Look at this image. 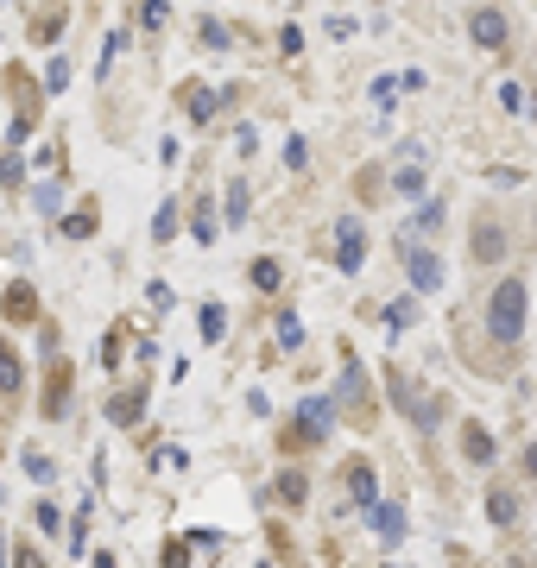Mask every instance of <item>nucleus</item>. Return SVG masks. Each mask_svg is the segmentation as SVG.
Here are the masks:
<instances>
[{"mask_svg": "<svg viewBox=\"0 0 537 568\" xmlns=\"http://www.w3.org/2000/svg\"><path fill=\"white\" fill-rule=\"evenodd\" d=\"M228 222H247V183H228Z\"/></svg>", "mask_w": 537, "mask_h": 568, "instance_id": "2f4dec72", "label": "nucleus"}, {"mask_svg": "<svg viewBox=\"0 0 537 568\" xmlns=\"http://www.w3.org/2000/svg\"><path fill=\"white\" fill-rule=\"evenodd\" d=\"M348 499H354V512H373V506H379V480H373V467H367V461H354V467H348Z\"/></svg>", "mask_w": 537, "mask_h": 568, "instance_id": "f8f14e48", "label": "nucleus"}, {"mask_svg": "<svg viewBox=\"0 0 537 568\" xmlns=\"http://www.w3.org/2000/svg\"><path fill=\"white\" fill-rule=\"evenodd\" d=\"M468 32H475L481 51H506V38H512V26H506L500 7H475V13H468Z\"/></svg>", "mask_w": 537, "mask_h": 568, "instance_id": "39448f33", "label": "nucleus"}, {"mask_svg": "<svg viewBox=\"0 0 537 568\" xmlns=\"http://www.w3.org/2000/svg\"><path fill=\"white\" fill-rule=\"evenodd\" d=\"M329 423H335V398H304L297 417L279 430V449H285V455H310V449H322Z\"/></svg>", "mask_w": 537, "mask_h": 568, "instance_id": "f257e3e1", "label": "nucleus"}, {"mask_svg": "<svg viewBox=\"0 0 537 568\" xmlns=\"http://www.w3.org/2000/svg\"><path fill=\"white\" fill-rule=\"evenodd\" d=\"M38 410L57 423V417H70V361H51V373H45V398H38Z\"/></svg>", "mask_w": 537, "mask_h": 568, "instance_id": "423d86ee", "label": "nucleus"}, {"mask_svg": "<svg viewBox=\"0 0 537 568\" xmlns=\"http://www.w3.org/2000/svg\"><path fill=\"white\" fill-rule=\"evenodd\" d=\"M102 228V208L95 202H83V208H70V215H63V234H70V240H89Z\"/></svg>", "mask_w": 537, "mask_h": 568, "instance_id": "dca6fc26", "label": "nucleus"}, {"mask_svg": "<svg viewBox=\"0 0 537 568\" xmlns=\"http://www.w3.org/2000/svg\"><path fill=\"white\" fill-rule=\"evenodd\" d=\"M13 568H45V556L32 543H13Z\"/></svg>", "mask_w": 537, "mask_h": 568, "instance_id": "c9c22d12", "label": "nucleus"}, {"mask_svg": "<svg viewBox=\"0 0 537 568\" xmlns=\"http://www.w3.org/2000/svg\"><path fill=\"white\" fill-rule=\"evenodd\" d=\"M222 329H228V310L209 304V310H203V341H222Z\"/></svg>", "mask_w": 537, "mask_h": 568, "instance_id": "bb28decb", "label": "nucleus"}, {"mask_svg": "<svg viewBox=\"0 0 537 568\" xmlns=\"http://www.w3.org/2000/svg\"><path fill=\"white\" fill-rule=\"evenodd\" d=\"M273 499L279 506H291V512H304V499H310V480L291 467V474H279V486H273Z\"/></svg>", "mask_w": 537, "mask_h": 568, "instance_id": "2eb2a0df", "label": "nucleus"}, {"mask_svg": "<svg viewBox=\"0 0 537 568\" xmlns=\"http://www.w3.org/2000/svg\"><path fill=\"white\" fill-rule=\"evenodd\" d=\"M525 467H531V474H537V442H531V449H525Z\"/></svg>", "mask_w": 537, "mask_h": 568, "instance_id": "a19ab883", "label": "nucleus"}, {"mask_svg": "<svg viewBox=\"0 0 537 568\" xmlns=\"http://www.w3.org/2000/svg\"><path fill=\"white\" fill-rule=\"evenodd\" d=\"M361 259H367V228L361 222H342V228H335V265L361 272Z\"/></svg>", "mask_w": 537, "mask_h": 568, "instance_id": "6e6552de", "label": "nucleus"}, {"mask_svg": "<svg viewBox=\"0 0 537 568\" xmlns=\"http://www.w3.org/2000/svg\"><path fill=\"white\" fill-rule=\"evenodd\" d=\"M373 101H379V108H392V101H398V83H392V77H379V83H373Z\"/></svg>", "mask_w": 537, "mask_h": 568, "instance_id": "4c0bfd02", "label": "nucleus"}, {"mask_svg": "<svg viewBox=\"0 0 537 568\" xmlns=\"http://www.w3.org/2000/svg\"><path fill=\"white\" fill-rule=\"evenodd\" d=\"M171 234H177V202H165L152 215V240H171Z\"/></svg>", "mask_w": 537, "mask_h": 568, "instance_id": "b1692460", "label": "nucleus"}, {"mask_svg": "<svg viewBox=\"0 0 537 568\" xmlns=\"http://www.w3.org/2000/svg\"><path fill=\"white\" fill-rule=\"evenodd\" d=\"M165 568H190V543H183V537L165 543Z\"/></svg>", "mask_w": 537, "mask_h": 568, "instance_id": "72a5a7b5", "label": "nucleus"}, {"mask_svg": "<svg viewBox=\"0 0 537 568\" xmlns=\"http://www.w3.org/2000/svg\"><path fill=\"white\" fill-rule=\"evenodd\" d=\"M32 208H38V215H57V190L38 183V190H32Z\"/></svg>", "mask_w": 537, "mask_h": 568, "instance_id": "f704fd0d", "label": "nucleus"}, {"mask_svg": "<svg viewBox=\"0 0 537 568\" xmlns=\"http://www.w3.org/2000/svg\"><path fill=\"white\" fill-rule=\"evenodd\" d=\"M411 322H418V304H411V297L386 304V329H411Z\"/></svg>", "mask_w": 537, "mask_h": 568, "instance_id": "5701e85b", "label": "nucleus"}, {"mask_svg": "<svg viewBox=\"0 0 537 568\" xmlns=\"http://www.w3.org/2000/svg\"><path fill=\"white\" fill-rule=\"evenodd\" d=\"M468 253H475L481 265H493V259L506 253V228H500L493 215H475V247H468Z\"/></svg>", "mask_w": 537, "mask_h": 568, "instance_id": "9b49d317", "label": "nucleus"}, {"mask_svg": "<svg viewBox=\"0 0 537 568\" xmlns=\"http://www.w3.org/2000/svg\"><path fill=\"white\" fill-rule=\"evenodd\" d=\"M120 353H126V329H108V341H102V367H120Z\"/></svg>", "mask_w": 537, "mask_h": 568, "instance_id": "393cba45", "label": "nucleus"}, {"mask_svg": "<svg viewBox=\"0 0 537 568\" xmlns=\"http://www.w3.org/2000/svg\"><path fill=\"white\" fill-rule=\"evenodd\" d=\"M190 228H196V247H209V240H216V208H209V196H196V215H190Z\"/></svg>", "mask_w": 537, "mask_h": 568, "instance_id": "aec40b11", "label": "nucleus"}, {"mask_svg": "<svg viewBox=\"0 0 537 568\" xmlns=\"http://www.w3.org/2000/svg\"><path fill=\"white\" fill-rule=\"evenodd\" d=\"M373 531L386 543H398V537H405V512H398V506H373Z\"/></svg>", "mask_w": 537, "mask_h": 568, "instance_id": "6ab92c4d", "label": "nucleus"}, {"mask_svg": "<svg viewBox=\"0 0 537 568\" xmlns=\"http://www.w3.org/2000/svg\"><path fill=\"white\" fill-rule=\"evenodd\" d=\"M461 455L475 461V467H487V461H493V436H487V423H461Z\"/></svg>", "mask_w": 537, "mask_h": 568, "instance_id": "ddd939ff", "label": "nucleus"}, {"mask_svg": "<svg viewBox=\"0 0 537 568\" xmlns=\"http://www.w3.org/2000/svg\"><path fill=\"white\" fill-rule=\"evenodd\" d=\"M20 177H26V165H20V152H7V158H0V183H7V190H20Z\"/></svg>", "mask_w": 537, "mask_h": 568, "instance_id": "c85d7f7f", "label": "nucleus"}, {"mask_svg": "<svg viewBox=\"0 0 537 568\" xmlns=\"http://www.w3.org/2000/svg\"><path fill=\"white\" fill-rule=\"evenodd\" d=\"M146 398H152L146 385H126V392H114V398H108V423H120V430H133V423L146 417Z\"/></svg>", "mask_w": 537, "mask_h": 568, "instance_id": "1a4fd4ad", "label": "nucleus"}, {"mask_svg": "<svg viewBox=\"0 0 537 568\" xmlns=\"http://www.w3.org/2000/svg\"><path fill=\"white\" fill-rule=\"evenodd\" d=\"M487 518H493L500 531H512V524H518V499H512L506 486H493V492H487Z\"/></svg>", "mask_w": 537, "mask_h": 568, "instance_id": "f3484780", "label": "nucleus"}, {"mask_svg": "<svg viewBox=\"0 0 537 568\" xmlns=\"http://www.w3.org/2000/svg\"><path fill=\"white\" fill-rule=\"evenodd\" d=\"M196 32H203L209 51H228V26H222V20H196Z\"/></svg>", "mask_w": 537, "mask_h": 568, "instance_id": "a878e982", "label": "nucleus"}, {"mask_svg": "<svg viewBox=\"0 0 537 568\" xmlns=\"http://www.w3.org/2000/svg\"><path fill=\"white\" fill-rule=\"evenodd\" d=\"M405 272H411V284H418V291H443V259L430 253V247H405Z\"/></svg>", "mask_w": 537, "mask_h": 568, "instance_id": "0eeeda50", "label": "nucleus"}, {"mask_svg": "<svg viewBox=\"0 0 537 568\" xmlns=\"http://www.w3.org/2000/svg\"><path fill=\"white\" fill-rule=\"evenodd\" d=\"M279 347H304V322H297L291 310L279 316Z\"/></svg>", "mask_w": 537, "mask_h": 568, "instance_id": "cd10ccee", "label": "nucleus"}, {"mask_svg": "<svg viewBox=\"0 0 537 568\" xmlns=\"http://www.w3.org/2000/svg\"><path fill=\"white\" fill-rule=\"evenodd\" d=\"M253 284H259V291H279V284H285V265H279V259H253Z\"/></svg>", "mask_w": 537, "mask_h": 568, "instance_id": "412c9836", "label": "nucleus"}, {"mask_svg": "<svg viewBox=\"0 0 537 568\" xmlns=\"http://www.w3.org/2000/svg\"><path fill=\"white\" fill-rule=\"evenodd\" d=\"M487 329H493L500 347L518 341V329H525V284L518 278H500V291L487 297Z\"/></svg>", "mask_w": 537, "mask_h": 568, "instance_id": "f03ea898", "label": "nucleus"}, {"mask_svg": "<svg viewBox=\"0 0 537 568\" xmlns=\"http://www.w3.org/2000/svg\"><path fill=\"white\" fill-rule=\"evenodd\" d=\"M57 32H63V7H51V13H38V20H32V38H38V45H51Z\"/></svg>", "mask_w": 537, "mask_h": 568, "instance_id": "4be33fe9", "label": "nucleus"}, {"mask_svg": "<svg viewBox=\"0 0 537 568\" xmlns=\"http://www.w3.org/2000/svg\"><path fill=\"white\" fill-rule=\"evenodd\" d=\"M0 310H7V322H38V291L26 278H13L7 291H0Z\"/></svg>", "mask_w": 537, "mask_h": 568, "instance_id": "9d476101", "label": "nucleus"}, {"mask_svg": "<svg viewBox=\"0 0 537 568\" xmlns=\"http://www.w3.org/2000/svg\"><path fill=\"white\" fill-rule=\"evenodd\" d=\"M386 385H392V404L398 410H405L411 423H418V430H436V423H443V404H436V392H424V385H411V373H386Z\"/></svg>", "mask_w": 537, "mask_h": 568, "instance_id": "7ed1b4c3", "label": "nucleus"}, {"mask_svg": "<svg viewBox=\"0 0 537 568\" xmlns=\"http://www.w3.org/2000/svg\"><path fill=\"white\" fill-rule=\"evenodd\" d=\"M32 518H38V531H57V506H51V499H38V512H32Z\"/></svg>", "mask_w": 537, "mask_h": 568, "instance_id": "ea45409f", "label": "nucleus"}, {"mask_svg": "<svg viewBox=\"0 0 537 568\" xmlns=\"http://www.w3.org/2000/svg\"><path fill=\"white\" fill-rule=\"evenodd\" d=\"M279 51H291V57H297V51H304V32H297V26H285V32H279Z\"/></svg>", "mask_w": 537, "mask_h": 568, "instance_id": "58836bf2", "label": "nucleus"}, {"mask_svg": "<svg viewBox=\"0 0 537 568\" xmlns=\"http://www.w3.org/2000/svg\"><path fill=\"white\" fill-rule=\"evenodd\" d=\"M342 404H348L354 430H373V398H367V373H361L354 353H342Z\"/></svg>", "mask_w": 537, "mask_h": 568, "instance_id": "20e7f679", "label": "nucleus"}, {"mask_svg": "<svg viewBox=\"0 0 537 568\" xmlns=\"http://www.w3.org/2000/svg\"><path fill=\"white\" fill-rule=\"evenodd\" d=\"M285 165H291V171H304V165H310V146H304V139H291V146H285Z\"/></svg>", "mask_w": 537, "mask_h": 568, "instance_id": "e433bc0d", "label": "nucleus"}, {"mask_svg": "<svg viewBox=\"0 0 537 568\" xmlns=\"http://www.w3.org/2000/svg\"><path fill=\"white\" fill-rule=\"evenodd\" d=\"M63 83H70V63H63V57H51V69H45V89H51V95H57V89H63Z\"/></svg>", "mask_w": 537, "mask_h": 568, "instance_id": "473e14b6", "label": "nucleus"}, {"mask_svg": "<svg viewBox=\"0 0 537 568\" xmlns=\"http://www.w3.org/2000/svg\"><path fill=\"white\" fill-rule=\"evenodd\" d=\"M398 196H424V171H418V165L398 171Z\"/></svg>", "mask_w": 537, "mask_h": 568, "instance_id": "c756f323", "label": "nucleus"}, {"mask_svg": "<svg viewBox=\"0 0 537 568\" xmlns=\"http://www.w3.org/2000/svg\"><path fill=\"white\" fill-rule=\"evenodd\" d=\"M20 385H26V367H20V353H13L7 341H0V392H7V398H13Z\"/></svg>", "mask_w": 537, "mask_h": 568, "instance_id": "a211bd4d", "label": "nucleus"}, {"mask_svg": "<svg viewBox=\"0 0 537 568\" xmlns=\"http://www.w3.org/2000/svg\"><path fill=\"white\" fill-rule=\"evenodd\" d=\"M216 108H222V95H216V89H203V83H190V89H183V114H190L196 126L216 120Z\"/></svg>", "mask_w": 537, "mask_h": 568, "instance_id": "4468645a", "label": "nucleus"}, {"mask_svg": "<svg viewBox=\"0 0 537 568\" xmlns=\"http://www.w3.org/2000/svg\"><path fill=\"white\" fill-rule=\"evenodd\" d=\"M165 20H171V13H165V0H146V7H140V26H146V32H159Z\"/></svg>", "mask_w": 537, "mask_h": 568, "instance_id": "7c9ffc66", "label": "nucleus"}]
</instances>
